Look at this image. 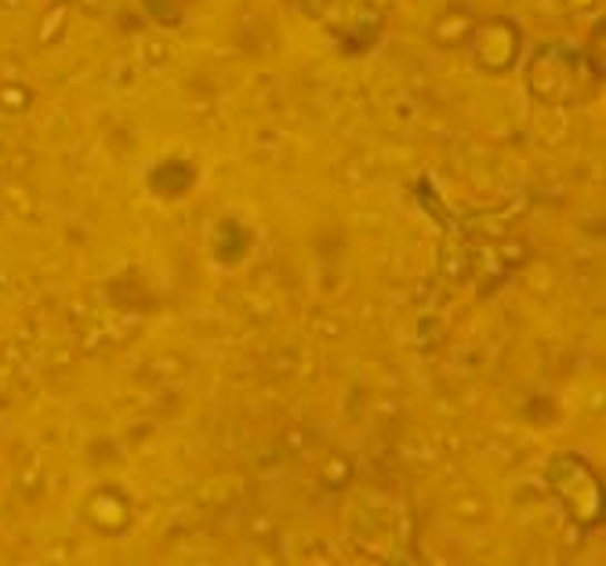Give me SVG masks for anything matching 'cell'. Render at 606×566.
<instances>
[{
	"mask_svg": "<svg viewBox=\"0 0 606 566\" xmlns=\"http://www.w3.org/2000/svg\"><path fill=\"white\" fill-rule=\"evenodd\" d=\"M548 487H553L563 513L570 516L574 527H596L603 519V483L585 458L577 454H556L548 465Z\"/></svg>",
	"mask_w": 606,
	"mask_h": 566,
	"instance_id": "6da1fadb",
	"label": "cell"
},
{
	"mask_svg": "<svg viewBox=\"0 0 606 566\" xmlns=\"http://www.w3.org/2000/svg\"><path fill=\"white\" fill-rule=\"evenodd\" d=\"M146 4V11L149 16H153L157 22H163V26H182V4H178V0H142Z\"/></svg>",
	"mask_w": 606,
	"mask_h": 566,
	"instance_id": "3957f363",
	"label": "cell"
},
{
	"mask_svg": "<svg viewBox=\"0 0 606 566\" xmlns=\"http://www.w3.org/2000/svg\"><path fill=\"white\" fill-rule=\"evenodd\" d=\"M476 54H479V66H487V69H505V66H513L516 62V54H519V33H516V26L508 30V26H490V30L479 33V44H476Z\"/></svg>",
	"mask_w": 606,
	"mask_h": 566,
	"instance_id": "7a4b0ae2",
	"label": "cell"
}]
</instances>
